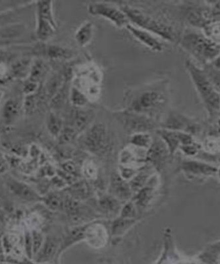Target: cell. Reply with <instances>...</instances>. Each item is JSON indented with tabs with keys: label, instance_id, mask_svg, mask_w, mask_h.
Returning <instances> with one entry per match:
<instances>
[{
	"label": "cell",
	"instance_id": "1",
	"mask_svg": "<svg viewBox=\"0 0 220 264\" xmlns=\"http://www.w3.org/2000/svg\"><path fill=\"white\" fill-rule=\"evenodd\" d=\"M185 67L200 99L210 115L220 109V95L205 71L199 68L191 60H187Z\"/></svg>",
	"mask_w": 220,
	"mask_h": 264
},
{
	"label": "cell",
	"instance_id": "2",
	"mask_svg": "<svg viewBox=\"0 0 220 264\" xmlns=\"http://www.w3.org/2000/svg\"><path fill=\"white\" fill-rule=\"evenodd\" d=\"M120 8L127 15L128 20L132 22V25L155 34L163 40L175 42L177 37L175 30L171 25L159 21L151 15L132 6L124 5Z\"/></svg>",
	"mask_w": 220,
	"mask_h": 264
},
{
	"label": "cell",
	"instance_id": "3",
	"mask_svg": "<svg viewBox=\"0 0 220 264\" xmlns=\"http://www.w3.org/2000/svg\"><path fill=\"white\" fill-rule=\"evenodd\" d=\"M179 43L185 51L203 63L216 58L220 52V47L205 34L193 30L185 32Z\"/></svg>",
	"mask_w": 220,
	"mask_h": 264
},
{
	"label": "cell",
	"instance_id": "4",
	"mask_svg": "<svg viewBox=\"0 0 220 264\" xmlns=\"http://www.w3.org/2000/svg\"><path fill=\"white\" fill-rule=\"evenodd\" d=\"M164 87H149L137 91L130 98L127 103L128 110L147 115V112L162 105L166 100Z\"/></svg>",
	"mask_w": 220,
	"mask_h": 264
},
{
	"label": "cell",
	"instance_id": "5",
	"mask_svg": "<svg viewBox=\"0 0 220 264\" xmlns=\"http://www.w3.org/2000/svg\"><path fill=\"white\" fill-rule=\"evenodd\" d=\"M114 116L124 129L131 135L137 133H149L156 128L155 122L151 117L128 109L115 111Z\"/></svg>",
	"mask_w": 220,
	"mask_h": 264
},
{
	"label": "cell",
	"instance_id": "6",
	"mask_svg": "<svg viewBox=\"0 0 220 264\" xmlns=\"http://www.w3.org/2000/svg\"><path fill=\"white\" fill-rule=\"evenodd\" d=\"M81 143L89 152L100 154L105 152L109 144L108 130L103 124L89 126L82 135Z\"/></svg>",
	"mask_w": 220,
	"mask_h": 264
},
{
	"label": "cell",
	"instance_id": "7",
	"mask_svg": "<svg viewBox=\"0 0 220 264\" xmlns=\"http://www.w3.org/2000/svg\"><path fill=\"white\" fill-rule=\"evenodd\" d=\"M88 12L93 16L103 17L118 28L127 27L129 20L121 8L107 2H94L89 5Z\"/></svg>",
	"mask_w": 220,
	"mask_h": 264
},
{
	"label": "cell",
	"instance_id": "8",
	"mask_svg": "<svg viewBox=\"0 0 220 264\" xmlns=\"http://www.w3.org/2000/svg\"><path fill=\"white\" fill-rule=\"evenodd\" d=\"M157 135L166 145L169 154L173 155L180 145H191L193 139L189 134L179 131L160 128L156 131Z\"/></svg>",
	"mask_w": 220,
	"mask_h": 264
},
{
	"label": "cell",
	"instance_id": "9",
	"mask_svg": "<svg viewBox=\"0 0 220 264\" xmlns=\"http://www.w3.org/2000/svg\"><path fill=\"white\" fill-rule=\"evenodd\" d=\"M184 14L187 21L193 27L205 28L212 21L211 9L195 4H189L185 8Z\"/></svg>",
	"mask_w": 220,
	"mask_h": 264
},
{
	"label": "cell",
	"instance_id": "10",
	"mask_svg": "<svg viewBox=\"0 0 220 264\" xmlns=\"http://www.w3.org/2000/svg\"><path fill=\"white\" fill-rule=\"evenodd\" d=\"M8 186L16 197L29 202H42L43 198L29 185L14 178L9 179Z\"/></svg>",
	"mask_w": 220,
	"mask_h": 264
},
{
	"label": "cell",
	"instance_id": "11",
	"mask_svg": "<svg viewBox=\"0 0 220 264\" xmlns=\"http://www.w3.org/2000/svg\"><path fill=\"white\" fill-rule=\"evenodd\" d=\"M125 28L137 41L149 48L152 51L155 52L163 51L164 46L153 34L141 29L130 23L128 24Z\"/></svg>",
	"mask_w": 220,
	"mask_h": 264
},
{
	"label": "cell",
	"instance_id": "12",
	"mask_svg": "<svg viewBox=\"0 0 220 264\" xmlns=\"http://www.w3.org/2000/svg\"><path fill=\"white\" fill-rule=\"evenodd\" d=\"M60 241L57 238L49 236L46 237L42 247L33 257L37 263H48L51 261L56 254H58L60 247Z\"/></svg>",
	"mask_w": 220,
	"mask_h": 264
},
{
	"label": "cell",
	"instance_id": "13",
	"mask_svg": "<svg viewBox=\"0 0 220 264\" xmlns=\"http://www.w3.org/2000/svg\"><path fill=\"white\" fill-rule=\"evenodd\" d=\"M84 240L93 248H99L105 245L107 241V233L102 224H88L84 235Z\"/></svg>",
	"mask_w": 220,
	"mask_h": 264
},
{
	"label": "cell",
	"instance_id": "14",
	"mask_svg": "<svg viewBox=\"0 0 220 264\" xmlns=\"http://www.w3.org/2000/svg\"><path fill=\"white\" fill-rule=\"evenodd\" d=\"M166 145L160 138L153 139L151 146L147 152V159L154 165L160 166L164 162L168 155Z\"/></svg>",
	"mask_w": 220,
	"mask_h": 264
},
{
	"label": "cell",
	"instance_id": "15",
	"mask_svg": "<svg viewBox=\"0 0 220 264\" xmlns=\"http://www.w3.org/2000/svg\"><path fill=\"white\" fill-rule=\"evenodd\" d=\"M110 191L114 197L121 200H127L132 196L130 185L118 174H112L111 177Z\"/></svg>",
	"mask_w": 220,
	"mask_h": 264
},
{
	"label": "cell",
	"instance_id": "16",
	"mask_svg": "<svg viewBox=\"0 0 220 264\" xmlns=\"http://www.w3.org/2000/svg\"><path fill=\"white\" fill-rule=\"evenodd\" d=\"M57 29L56 21L36 16V36L40 43H46L54 35Z\"/></svg>",
	"mask_w": 220,
	"mask_h": 264
},
{
	"label": "cell",
	"instance_id": "17",
	"mask_svg": "<svg viewBox=\"0 0 220 264\" xmlns=\"http://www.w3.org/2000/svg\"><path fill=\"white\" fill-rule=\"evenodd\" d=\"M93 116L89 110H83L81 108H77L72 117L71 127L75 129L78 133L85 131L90 126L93 121Z\"/></svg>",
	"mask_w": 220,
	"mask_h": 264
},
{
	"label": "cell",
	"instance_id": "18",
	"mask_svg": "<svg viewBox=\"0 0 220 264\" xmlns=\"http://www.w3.org/2000/svg\"><path fill=\"white\" fill-rule=\"evenodd\" d=\"M39 49L41 55L52 59H69L73 56L70 49L59 45H42Z\"/></svg>",
	"mask_w": 220,
	"mask_h": 264
},
{
	"label": "cell",
	"instance_id": "19",
	"mask_svg": "<svg viewBox=\"0 0 220 264\" xmlns=\"http://www.w3.org/2000/svg\"><path fill=\"white\" fill-rule=\"evenodd\" d=\"M191 126L189 120L184 115L178 112H171L162 124V128L167 130L182 132Z\"/></svg>",
	"mask_w": 220,
	"mask_h": 264
},
{
	"label": "cell",
	"instance_id": "20",
	"mask_svg": "<svg viewBox=\"0 0 220 264\" xmlns=\"http://www.w3.org/2000/svg\"><path fill=\"white\" fill-rule=\"evenodd\" d=\"M87 226H88V224L78 226L71 229L65 236L62 243H61L60 249H59L58 253H60L62 250L66 249L67 247H69L73 244L84 240Z\"/></svg>",
	"mask_w": 220,
	"mask_h": 264
},
{
	"label": "cell",
	"instance_id": "21",
	"mask_svg": "<svg viewBox=\"0 0 220 264\" xmlns=\"http://www.w3.org/2000/svg\"><path fill=\"white\" fill-rule=\"evenodd\" d=\"M20 104L17 100L14 99L8 100L5 102L2 108V117L4 123L11 125L14 123L20 112Z\"/></svg>",
	"mask_w": 220,
	"mask_h": 264
},
{
	"label": "cell",
	"instance_id": "22",
	"mask_svg": "<svg viewBox=\"0 0 220 264\" xmlns=\"http://www.w3.org/2000/svg\"><path fill=\"white\" fill-rule=\"evenodd\" d=\"M93 35V24L90 21H86L82 24L76 31L75 39L79 47H84L91 42Z\"/></svg>",
	"mask_w": 220,
	"mask_h": 264
},
{
	"label": "cell",
	"instance_id": "23",
	"mask_svg": "<svg viewBox=\"0 0 220 264\" xmlns=\"http://www.w3.org/2000/svg\"><path fill=\"white\" fill-rule=\"evenodd\" d=\"M49 65L42 59L33 61L30 68L28 80L38 84L49 71Z\"/></svg>",
	"mask_w": 220,
	"mask_h": 264
},
{
	"label": "cell",
	"instance_id": "24",
	"mask_svg": "<svg viewBox=\"0 0 220 264\" xmlns=\"http://www.w3.org/2000/svg\"><path fill=\"white\" fill-rule=\"evenodd\" d=\"M47 125L50 134L54 137H58L64 127L62 119L54 112H50L48 116Z\"/></svg>",
	"mask_w": 220,
	"mask_h": 264
},
{
	"label": "cell",
	"instance_id": "25",
	"mask_svg": "<svg viewBox=\"0 0 220 264\" xmlns=\"http://www.w3.org/2000/svg\"><path fill=\"white\" fill-rule=\"evenodd\" d=\"M183 169L185 171L190 172L193 174H211L216 171V169L211 166L203 163L187 161L183 164Z\"/></svg>",
	"mask_w": 220,
	"mask_h": 264
},
{
	"label": "cell",
	"instance_id": "26",
	"mask_svg": "<svg viewBox=\"0 0 220 264\" xmlns=\"http://www.w3.org/2000/svg\"><path fill=\"white\" fill-rule=\"evenodd\" d=\"M153 139L148 132L137 133L130 136L129 142L134 147L139 149H149Z\"/></svg>",
	"mask_w": 220,
	"mask_h": 264
},
{
	"label": "cell",
	"instance_id": "27",
	"mask_svg": "<svg viewBox=\"0 0 220 264\" xmlns=\"http://www.w3.org/2000/svg\"><path fill=\"white\" fill-rule=\"evenodd\" d=\"M136 222L135 219H128V218L120 217L115 219L113 222L112 227V235L114 237L121 236L131 228Z\"/></svg>",
	"mask_w": 220,
	"mask_h": 264
},
{
	"label": "cell",
	"instance_id": "28",
	"mask_svg": "<svg viewBox=\"0 0 220 264\" xmlns=\"http://www.w3.org/2000/svg\"><path fill=\"white\" fill-rule=\"evenodd\" d=\"M2 246L6 255H10L13 251L19 247V238L16 235L8 234L2 239Z\"/></svg>",
	"mask_w": 220,
	"mask_h": 264
},
{
	"label": "cell",
	"instance_id": "29",
	"mask_svg": "<svg viewBox=\"0 0 220 264\" xmlns=\"http://www.w3.org/2000/svg\"><path fill=\"white\" fill-rule=\"evenodd\" d=\"M69 98L72 104L77 108L83 107L88 102L86 96L76 87H72L70 89Z\"/></svg>",
	"mask_w": 220,
	"mask_h": 264
},
{
	"label": "cell",
	"instance_id": "30",
	"mask_svg": "<svg viewBox=\"0 0 220 264\" xmlns=\"http://www.w3.org/2000/svg\"><path fill=\"white\" fill-rule=\"evenodd\" d=\"M65 200V199H64ZM64 200L58 194H50L46 198H43V202L52 210L57 211L64 207Z\"/></svg>",
	"mask_w": 220,
	"mask_h": 264
},
{
	"label": "cell",
	"instance_id": "31",
	"mask_svg": "<svg viewBox=\"0 0 220 264\" xmlns=\"http://www.w3.org/2000/svg\"><path fill=\"white\" fill-rule=\"evenodd\" d=\"M205 35L220 47V22H210L204 28Z\"/></svg>",
	"mask_w": 220,
	"mask_h": 264
},
{
	"label": "cell",
	"instance_id": "32",
	"mask_svg": "<svg viewBox=\"0 0 220 264\" xmlns=\"http://www.w3.org/2000/svg\"><path fill=\"white\" fill-rule=\"evenodd\" d=\"M77 134L78 133L76 132L75 129L71 127V126H64L58 137L59 143L62 145L71 143L77 136Z\"/></svg>",
	"mask_w": 220,
	"mask_h": 264
},
{
	"label": "cell",
	"instance_id": "33",
	"mask_svg": "<svg viewBox=\"0 0 220 264\" xmlns=\"http://www.w3.org/2000/svg\"><path fill=\"white\" fill-rule=\"evenodd\" d=\"M149 177V174L146 173L145 172H141L135 176V177L130 180L129 184L132 191L138 192L142 189Z\"/></svg>",
	"mask_w": 220,
	"mask_h": 264
},
{
	"label": "cell",
	"instance_id": "34",
	"mask_svg": "<svg viewBox=\"0 0 220 264\" xmlns=\"http://www.w3.org/2000/svg\"><path fill=\"white\" fill-rule=\"evenodd\" d=\"M32 241V252H33V257L40 248L42 247L45 238L43 237L42 233L37 229H32L31 230Z\"/></svg>",
	"mask_w": 220,
	"mask_h": 264
},
{
	"label": "cell",
	"instance_id": "35",
	"mask_svg": "<svg viewBox=\"0 0 220 264\" xmlns=\"http://www.w3.org/2000/svg\"><path fill=\"white\" fill-rule=\"evenodd\" d=\"M100 206L105 210L110 211H117L119 209V204L114 197H104L100 200Z\"/></svg>",
	"mask_w": 220,
	"mask_h": 264
},
{
	"label": "cell",
	"instance_id": "36",
	"mask_svg": "<svg viewBox=\"0 0 220 264\" xmlns=\"http://www.w3.org/2000/svg\"><path fill=\"white\" fill-rule=\"evenodd\" d=\"M152 195V189L150 187H145L139 191L137 198H135L138 204L145 206L149 202Z\"/></svg>",
	"mask_w": 220,
	"mask_h": 264
},
{
	"label": "cell",
	"instance_id": "37",
	"mask_svg": "<svg viewBox=\"0 0 220 264\" xmlns=\"http://www.w3.org/2000/svg\"><path fill=\"white\" fill-rule=\"evenodd\" d=\"M24 234H25L24 246H25V256L28 258L32 259H33V252H32L31 230H29L28 228L27 229H25Z\"/></svg>",
	"mask_w": 220,
	"mask_h": 264
},
{
	"label": "cell",
	"instance_id": "38",
	"mask_svg": "<svg viewBox=\"0 0 220 264\" xmlns=\"http://www.w3.org/2000/svg\"><path fill=\"white\" fill-rule=\"evenodd\" d=\"M38 88V84L32 82L28 79H26V82L23 86V93L26 96L34 95Z\"/></svg>",
	"mask_w": 220,
	"mask_h": 264
},
{
	"label": "cell",
	"instance_id": "39",
	"mask_svg": "<svg viewBox=\"0 0 220 264\" xmlns=\"http://www.w3.org/2000/svg\"><path fill=\"white\" fill-rule=\"evenodd\" d=\"M135 215H136V211H135L134 204L131 202L127 203L122 209L121 217L128 218V219H134Z\"/></svg>",
	"mask_w": 220,
	"mask_h": 264
},
{
	"label": "cell",
	"instance_id": "40",
	"mask_svg": "<svg viewBox=\"0 0 220 264\" xmlns=\"http://www.w3.org/2000/svg\"><path fill=\"white\" fill-rule=\"evenodd\" d=\"M84 174L89 178H94L97 176V169L95 165L92 162H87L84 165Z\"/></svg>",
	"mask_w": 220,
	"mask_h": 264
},
{
	"label": "cell",
	"instance_id": "41",
	"mask_svg": "<svg viewBox=\"0 0 220 264\" xmlns=\"http://www.w3.org/2000/svg\"><path fill=\"white\" fill-rule=\"evenodd\" d=\"M36 101L34 95L26 96L25 102L24 104L25 110L27 112L31 113L36 108Z\"/></svg>",
	"mask_w": 220,
	"mask_h": 264
},
{
	"label": "cell",
	"instance_id": "42",
	"mask_svg": "<svg viewBox=\"0 0 220 264\" xmlns=\"http://www.w3.org/2000/svg\"><path fill=\"white\" fill-rule=\"evenodd\" d=\"M136 173L137 172L135 171V170L130 169V168L122 167L120 176L124 180H127V179L134 177Z\"/></svg>",
	"mask_w": 220,
	"mask_h": 264
},
{
	"label": "cell",
	"instance_id": "43",
	"mask_svg": "<svg viewBox=\"0 0 220 264\" xmlns=\"http://www.w3.org/2000/svg\"><path fill=\"white\" fill-rule=\"evenodd\" d=\"M10 168V164L6 157L3 155L0 154V175L6 173Z\"/></svg>",
	"mask_w": 220,
	"mask_h": 264
},
{
	"label": "cell",
	"instance_id": "44",
	"mask_svg": "<svg viewBox=\"0 0 220 264\" xmlns=\"http://www.w3.org/2000/svg\"><path fill=\"white\" fill-rule=\"evenodd\" d=\"M211 14L212 17H220V1L214 2L213 7L211 9Z\"/></svg>",
	"mask_w": 220,
	"mask_h": 264
},
{
	"label": "cell",
	"instance_id": "45",
	"mask_svg": "<svg viewBox=\"0 0 220 264\" xmlns=\"http://www.w3.org/2000/svg\"><path fill=\"white\" fill-rule=\"evenodd\" d=\"M63 169H64L67 172L69 173H74L76 171L75 165L71 162L65 163L62 166Z\"/></svg>",
	"mask_w": 220,
	"mask_h": 264
},
{
	"label": "cell",
	"instance_id": "46",
	"mask_svg": "<svg viewBox=\"0 0 220 264\" xmlns=\"http://www.w3.org/2000/svg\"><path fill=\"white\" fill-rule=\"evenodd\" d=\"M14 264H49L47 263H37L32 259L28 258L27 257L24 256L23 258L19 259L18 261H14L12 262Z\"/></svg>",
	"mask_w": 220,
	"mask_h": 264
},
{
	"label": "cell",
	"instance_id": "47",
	"mask_svg": "<svg viewBox=\"0 0 220 264\" xmlns=\"http://www.w3.org/2000/svg\"><path fill=\"white\" fill-rule=\"evenodd\" d=\"M181 149L189 155H194L197 152L196 148L191 145L181 146Z\"/></svg>",
	"mask_w": 220,
	"mask_h": 264
},
{
	"label": "cell",
	"instance_id": "48",
	"mask_svg": "<svg viewBox=\"0 0 220 264\" xmlns=\"http://www.w3.org/2000/svg\"><path fill=\"white\" fill-rule=\"evenodd\" d=\"M5 252H4L3 246H2V240H0V263L5 261Z\"/></svg>",
	"mask_w": 220,
	"mask_h": 264
},
{
	"label": "cell",
	"instance_id": "49",
	"mask_svg": "<svg viewBox=\"0 0 220 264\" xmlns=\"http://www.w3.org/2000/svg\"><path fill=\"white\" fill-rule=\"evenodd\" d=\"M2 97H3V93H2V91H0V103H1Z\"/></svg>",
	"mask_w": 220,
	"mask_h": 264
},
{
	"label": "cell",
	"instance_id": "50",
	"mask_svg": "<svg viewBox=\"0 0 220 264\" xmlns=\"http://www.w3.org/2000/svg\"><path fill=\"white\" fill-rule=\"evenodd\" d=\"M0 264H14V263L8 262V261H4V262H2Z\"/></svg>",
	"mask_w": 220,
	"mask_h": 264
}]
</instances>
